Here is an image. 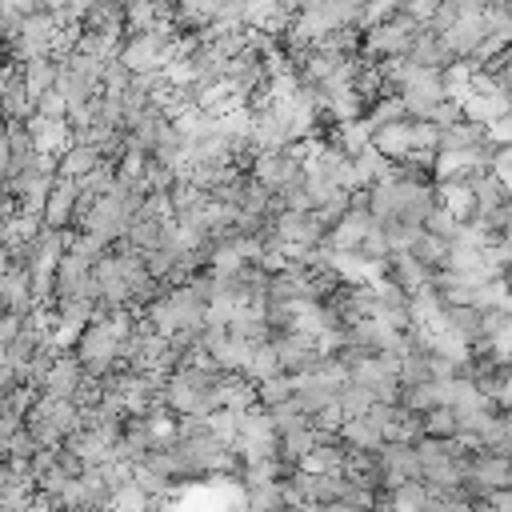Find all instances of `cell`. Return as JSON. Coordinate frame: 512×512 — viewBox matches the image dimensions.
Here are the masks:
<instances>
[{
    "label": "cell",
    "instance_id": "obj_1",
    "mask_svg": "<svg viewBox=\"0 0 512 512\" xmlns=\"http://www.w3.org/2000/svg\"><path fill=\"white\" fill-rule=\"evenodd\" d=\"M376 456L384 468V492H396L404 484H424V464L416 456V444H384Z\"/></svg>",
    "mask_w": 512,
    "mask_h": 512
},
{
    "label": "cell",
    "instance_id": "obj_2",
    "mask_svg": "<svg viewBox=\"0 0 512 512\" xmlns=\"http://www.w3.org/2000/svg\"><path fill=\"white\" fill-rule=\"evenodd\" d=\"M76 212H80V184L60 176L56 188L48 192V200H44L40 220H44L48 232H68V228L76 224Z\"/></svg>",
    "mask_w": 512,
    "mask_h": 512
},
{
    "label": "cell",
    "instance_id": "obj_3",
    "mask_svg": "<svg viewBox=\"0 0 512 512\" xmlns=\"http://www.w3.org/2000/svg\"><path fill=\"white\" fill-rule=\"evenodd\" d=\"M24 128H28L32 140H36V156H56V160H60V156L76 144V128H72L68 120H44V116H32Z\"/></svg>",
    "mask_w": 512,
    "mask_h": 512
},
{
    "label": "cell",
    "instance_id": "obj_4",
    "mask_svg": "<svg viewBox=\"0 0 512 512\" xmlns=\"http://www.w3.org/2000/svg\"><path fill=\"white\" fill-rule=\"evenodd\" d=\"M408 64L428 68V72H448V68L456 64V56H452V48L444 44L440 32L420 28V32H416V44H412V52H408Z\"/></svg>",
    "mask_w": 512,
    "mask_h": 512
},
{
    "label": "cell",
    "instance_id": "obj_5",
    "mask_svg": "<svg viewBox=\"0 0 512 512\" xmlns=\"http://www.w3.org/2000/svg\"><path fill=\"white\" fill-rule=\"evenodd\" d=\"M376 224H380V220H376L368 208H352V212L328 232V248H332V252H360L364 236H368Z\"/></svg>",
    "mask_w": 512,
    "mask_h": 512
},
{
    "label": "cell",
    "instance_id": "obj_6",
    "mask_svg": "<svg viewBox=\"0 0 512 512\" xmlns=\"http://www.w3.org/2000/svg\"><path fill=\"white\" fill-rule=\"evenodd\" d=\"M340 392L344 384H332V380H320V376H296V404L316 420L320 412L336 408L340 404Z\"/></svg>",
    "mask_w": 512,
    "mask_h": 512
},
{
    "label": "cell",
    "instance_id": "obj_7",
    "mask_svg": "<svg viewBox=\"0 0 512 512\" xmlns=\"http://www.w3.org/2000/svg\"><path fill=\"white\" fill-rule=\"evenodd\" d=\"M84 380H88V372H84V368H80V360L68 352V356H60V360H56V368L48 372L44 392H48L52 400H76V392L84 388Z\"/></svg>",
    "mask_w": 512,
    "mask_h": 512
},
{
    "label": "cell",
    "instance_id": "obj_8",
    "mask_svg": "<svg viewBox=\"0 0 512 512\" xmlns=\"http://www.w3.org/2000/svg\"><path fill=\"white\" fill-rule=\"evenodd\" d=\"M468 480L484 484L488 492H504V488H512V460H508V456L480 452V456H472V472H468Z\"/></svg>",
    "mask_w": 512,
    "mask_h": 512
},
{
    "label": "cell",
    "instance_id": "obj_9",
    "mask_svg": "<svg viewBox=\"0 0 512 512\" xmlns=\"http://www.w3.org/2000/svg\"><path fill=\"white\" fill-rule=\"evenodd\" d=\"M104 164H108V160H104V152H100V148H92V144H72V148L60 156V176L80 184V180L96 176Z\"/></svg>",
    "mask_w": 512,
    "mask_h": 512
},
{
    "label": "cell",
    "instance_id": "obj_10",
    "mask_svg": "<svg viewBox=\"0 0 512 512\" xmlns=\"http://www.w3.org/2000/svg\"><path fill=\"white\" fill-rule=\"evenodd\" d=\"M372 148L384 152L392 164L408 160V156L416 152V144H412V120H404V124H388V128L372 132Z\"/></svg>",
    "mask_w": 512,
    "mask_h": 512
},
{
    "label": "cell",
    "instance_id": "obj_11",
    "mask_svg": "<svg viewBox=\"0 0 512 512\" xmlns=\"http://www.w3.org/2000/svg\"><path fill=\"white\" fill-rule=\"evenodd\" d=\"M436 200H440V208H448L460 224H468V220L476 216V196H472V188H468L464 176H460V180H440V184H436Z\"/></svg>",
    "mask_w": 512,
    "mask_h": 512
},
{
    "label": "cell",
    "instance_id": "obj_12",
    "mask_svg": "<svg viewBox=\"0 0 512 512\" xmlns=\"http://www.w3.org/2000/svg\"><path fill=\"white\" fill-rule=\"evenodd\" d=\"M20 76H24L28 96H32V100H40L44 92H52V88H56V80H60V60H52V56L28 60V64H20Z\"/></svg>",
    "mask_w": 512,
    "mask_h": 512
},
{
    "label": "cell",
    "instance_id": "obj_13",
    "mask_svg": "<svg viewBox=\"0 0 512 512\" xmlns=\"http://www.w3.org/2000/svg\"><path fill=\"white\" fill-rule=\"evenodd\" d=\"M480 144H488V128L476 120H460L440 132V152H472Z\"/></svg>",
    "mask_w": 512,
    "mask_h": 512
},
{
    "label": "cell",
    "instance_id": "obj_14",
    "mask_svg": "<svg viewBox=\"0 0 512 512\" xmlns=\"http://www.w3.org/2000/svg\"><path fill=\"white\" fill-rule=\"evenodd\" d=\"M64 448H72L88 468H100V464H108V460H112V444H108L100 432H88V428L72 432V436L64 440Z\"/></svg>",
    "mask_w": 512,
    "mask_h": 512
},
{
    "label": "cell",
    "instance_id": "obj_15",
    "mask_svg": "<svg viewBox=\"0 0 512 512\" xmlns=\"http://www.w3.org/2000/svg\"><path fill=\"white\" fill-rule=\"evenodd\" d=\"M340 440H344V448L348 452H380L388 440H384V432L364 416V420H348L344 428H340Z\"/></svg>",
    "mask_w": 512,
    "mask_h": 512
},
{
    "label": "cell",
    "instance_id": "obj_16",
    "mask_svg": "<svg viewBox=\"0 0 512 512\" xmlns=\"http://www.w3.org/2000/svg\"><path fill=\"white\" fill-rule=\"evenodd\" d=\"M448 252H452V244H448V240H440V236H428V232H424V236L412 244L416 264H420L424 272H432V276L448 272Z\"/></svg>",
    "mask_w": 512,
    "mask_h": 512
},
{
    "label": "cell",
    "instance_id": "obj_17",
    "mask_svg": "<svg viewBox=\"0 0 512 512\" xmlns=\"http://www.w3.org/2000/svg\"><path fill=\"white\" fill-rule=\"evenodd\" d=\"M276 376H284L280 352H276V344H260V348L252 352V364H248L244 380H252V384H264V380H276Z\"/></svg>",
    "mask_w": 512,
    "mask_h": 512
},
{
    "label": "cell",
    "instance_id": "obj_18",
    "mask_svg": "<svg viewBox=\"0 0 512 512\" xmlns=\"http://www.w3.org/2000/svg\"><path fill=\"white\" fill-rule=\"evenodd\" d=\"M364 120H368V128H372V132H380V128H388V124H404V120H412V116H408L404 100L392 92V96L376 100V104L368 108V116H364Z\"/></svg>",
    "mask_w": 512,
    "mask_h": 512
},
{
    "label": "cell",
    "instance_id": "obj_19",
    "mask_svg": "<svg viewBox=\"0 0 512 512\" xmlns=\"http://www.w3.org/2000/svg\"><path fill=\"white\" fill-rule=\"evenodd\" d=\"M288 400H296V376H276V380L256 384V404L260 408H280Z\"/></svg>",
    "mask_w": 512,
    "mask_h": 512
},
{
    "label": "cell",
    "instance_id": "obj_20",
    "mask_svg": "<svg viewBox=\"0 0 512 512\" xmlns=\"http://www.w3.org/2000/svg\"><path fill=\"white\" fill-rule=\"evenodd\" d=\"M268 420H272L276 436H288V432L312 428V416H308V412H304L296 400H288V404H280V408H268Z\"/></svg>",
    "mask_w": 512,
    "mask_h": 512
},
{
    "label": "cell",
    "instance_id": "obj_21",
    "mask_svg": "<svg viewBox=\"0 0 512 512\" xmlns=\"http://www.w3.org/2000/svg\"><path fill=\"white\" fill-rule=\"evenodd\" d=\"M340 416L344 420H364L372 408H376V396L372 392H364V388H356V384H344V392H340Z\"/></svg>",
    "mask_w": 512,
    "mask_h": 512
},
{
    "label": "cell",
    "instance_id": "obj_22",
    "mask_svg": "<svg viewBox=\"0 0 512 512\" xmlns=\"http://www.w3.org/2000/svg\"><path fill=\"white\" fill-rule=\"evenodd\" d=\"M424 436L432 440H460V416L452 408H436L424 416Z\"/></svg>",
    "mask_w": 512,
    "mask_h": 512
},
{
    "label": "cell",
    "instance_id": "obj_23",
    "mask_svg": "<svg viewBox=\"0 0 512 512\" xmlns=\"http://www.w3.org/2000/svg\"><path fill=\"white\" fill-rule=\"evenodd\" d=\"M392 512H424L428 508V484H404L396 492H388Z\"/></svg>",
    "mask_w": 512,
    "mask_h": 512
},
{
    "label": "cell",
    "instance_id": "obj_24",
    "mask_svg": "<svg viewBox=\"0 0 512 512\" xmlns=\"http://www.w3.org/2000/svg\"><path fill=\"white\" fill-rule=\"evenodd\" d=\"M68 112H72V104H68V96L60 88H52V92H44L36 100V116H44V120H68Z\"/></svg>",
    "mask_w": 512,
    "mask_h": 512
},
{
    "label": "cell",
    "instance_id": "obj_25",
    "mask_svg": "<svg viewBox=\"0 0 512 512\" xmlns=\"http://www.w3.org/2000/svg\"><path fill=\"white\" fill-rule=\"evenodd\" d=\"M424 232H428V236H440V240H448V244H452V240H456V232H460V220H456L448 208H436V212L424 220Z\"/></svg>",
    "mask_w": 512,
    "mask_h": 512
},
{
    "label": "cell",
    "instance_id": "obj_26",
    "mask_svg": "<svg viewBox=\"0 0 512 512\" xmlns=\"http://www.w3.org/2000/svg\"><path fill=\"white\" fill-rule=\"evenodd\" d=\"M460 120H464V104H460V100H444V104H436L432 116H428V124H436L440 132L452 128V124H460Z\"/></svg>",
    "mask_w": 512,
    "mask_h": 512
},
{
    "label": "cell",
    "instance_id": "obj_27",
    "mask_svg": "<svg viewBox=\"0 0 512 512\" xmlns=\"http://www.w3.org/2000/svg\"><path fill=\"white\" fill-rule=\"evenodd\" d=\"M488 140H492L496 148H512V112L488 128Z\"/></svg>",
    "mask_w": 512,
    "mask_h": 512
},
{
    "label": "cell",
    "instance_id": "obj_28",
    "mask_svg": "<svg viewBox=\"0 0 512 512\" xmlns=\"http://www.w3.org/2000/svg\"><path fill=\"white\" fill-rule=\"evenodd\" d=\"M488 508H492V512H512V488L492 492V496H488Z\"/></svg>",
    "mask_w": 512,
    "mask_h": 512
},
{
    "label": "cell",
    "instance_id": "obj_29",
    "mask_svg": "<svg viewBox=\"0 0 512 512\" xmlns=\"http://www.w3.org/2000/svg\"><path fill=\"white\" fill-rule=\"evenodd\" d=\"M468 512H492V508H488V504H476V508H468Z\"/></svg>",
    "mask_w": 512,
    "mask_h": 512
}]
</instances>
